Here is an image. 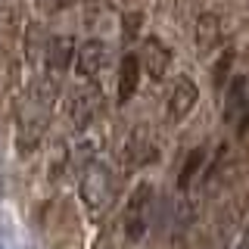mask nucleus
Returning <instances> with one entry per match:
<instances>
[{
  "instance_id": "f257e3e1",
  "label": "nucleus",
  "mask_w": 249,
  "mask_h": 249,
  "mask_svg": "<svg viewBox=\"0 0 249 249\" xmlns=\"http://www.w3.org/2000/svg\"><path fill=\"white\" fill-rule=\"evenodd\" d=\"M81 196L90 206V212H100L103 206H109V199H112V178H109V171L103 165H90L84 171Z\"/></svg>"
},
{
  "instance_id": "f03ea898",
  "label": "nucleus",
  "mask_w": 249,
  "mask_h": 249,
  "mask_svg": "<svg viewBox=\"0 0 249 249\" xmlns=\"http://www.w3.org/2000/svg\"><path fill=\"white\" fill-rule=\"evenodd\" d=\"M199 100V88L193 84V78H178V84L171 88V97H168V119L171 122H181L187 115L193 112V106H196Z\"/></svg>"
},
{
  "instance_id": "7ed1b4c3",
  "label": "nucleus",
  "mask_w": 249,
  "mask_h": 249,
  "mask_svg": "<svg viewBox=\"0 0 249 249\" xmlns=\"http://www.w3.org/2000/svg\"><path fill=\"white\" fill-rule=\"evenodd\" d=\"M150 196H153V187L150 184H140L134 193H131L128 202V240H140L146 231V212H150Z\"/></svg>"
},
{
  "instance_id": "20e7f679",
  "label": "nucleus",
  "mask_w": 249,
  "mask_h": 249,
  "mask_svg": "<svg viewBox=\"0 0 249 249\" xmlns=\"http://www.w3.org/2000/svg\"><path fill=\"white\" fill-rule=\"evenodd\" d=\"M103 62H106V44H100V41H84L75 50V69L84 78H93L103 69Z\"/></svg>"
},
{
  "instance_id": "39448f33",
  "label": "nucleus",
  "mask_w": 249,
  "mask_h": 249,
  "mask_svg": "<svg viewBox=\"0 0 249 249\" xmlns=\"http://www.w3.org/2000/svg\"><path fill=\"white\" fill-rule=\"evenodd\" d=\"M137 78H140V56L128 53V56H122L119 66V103H128L137 93Z\"/></svg>"
},
{
  "instance_id": "423d86ee",
  "label": "nucleus",
  "mask_w": 249,
  "mask_h": 249,
  "mask_svg": "<svg viewBox=\"0 0 249 249\" xmlns=\"http://www.w3.org/2000/svg\"><path fill=\"white\" fill-rule=\"evenodd\" d=\"M72 59H75V41L69 35H59L47 44V66H50V72H62Z\"/></svg>"
},
{
  "instance_id": "0eeeda50",
  "label": "nucleus",
  "mask_w": 249,
  "mask_h": 249,
  "mask_svg": "<svg viewBox=\"0 0 249 249\" xmlns=\"http://www.w3.org/2000/svg\"><path fill=\"white\" fill-rule=\"evenodd\" d=\"M143 66H146V72H150L153 78H162L165 75V69H168V62H171V53H168V47L162 44V41H156V37H150V41L143 44Z\"/></svg>"
},
{
  "instance_id": "6e6552de",
  "label": "nucleus",
  "mask_w": 249,
  "mask_h": 249,
  "mask_svg": "<svg viewBox=\"0 0 249 249\" xmlns=\"http://www.w3.org/2000/svg\"><path fill=\"white\" fill-rule=\"evenodd\" d=\"M218 41H221V19H218L215 13L199 16V22H196V47L202 53H209Z\"/></svg>"
},
{
  "instance_id": "1a4fd4ad",
  "label": "nucleus",
  "mask_w": 249,
  "mask_h": 249,
  "mask_svg": "<svg viewBox=\"0 0 249 249\" xmlns=\"http://www.w3.org/2000/svg\"><path fill=\"white\" fill-rule=\"evenodd\" d=\"M243 93H246V78H233L231 81V90H228V106H224V119H237L240 109H243Z\"/></svg>"
},
{
  "instance_id": "9d476101",
  "label": "nucleus",
  "mask_w": 249,
  "mask_h": 249,
  "mask_svg": "<svg viewBox=\"0 0 249 249\" xmlns=\"http://www.w3.org/2000/svg\"><path fill=\"white\" fill-rule=\"evenodd\" d=\"M202 159H206V150H193L190 156H187V162H184V168H181V175H178V187L181 190H187L190 187V181H193V175L199 171V165H202Z\"/></svg>"
},
{
  "instance_id": "9b49d317",
  "label": "nucleus",
  "mask_w": 249,
  "mask_h": 249,
  "mask_svg": "<svg viewBox=\"0 0 249 249\" xmlns=\"http://www.w3.org/2000/svg\"><path fill=\"white\" fill-rule=\"evenodd\" d=\"M228 66H231V53H224V56H221V62H218V66H215V84H218V88H221V84H224V75H228Z\"/></svg>"
},
{
  "instance_id": "f8f14e48",
  "label": "nucleus",
  "mask_w": 249,
  "mask_h": 249,
  "mask_svg": "<svg viewBox=\"0 0 249 249\" xmlns=\"http://www.w3.org/2000/svg\"><path fill=\"white\" fill-rule=\"evenodd\" d=\"M237 134H249V100L243 103V109L237 115Z\"/></svg>"
},
{
  "instance_id": "ddd939ff",
  "label": "nucleus",
  "mask_w": 249,
  "mask_h": 249,
  "mask_svg": "<svg viewBox=\"0 0 249 249\" xmlns=\"http://www.w3.org/2000/svg\"><path fill=\"white\" fill-rule=\"evenodd\" d=\"M50 3L56 6V10H62V6H69V3H72V0H50Z\"/></svg>"
},
{
  "instance_id": "4468645a",
  "label": "nucleus",
  "mask_w": 249,
  "mask_h": 249,
  "mask_svg": "<svg viewBox=\"0 0 249 249\" xmlns=\"http://www.w3.org/2000/svg\"><path fill=\"white\" fill-rule=\"evenodd\" d=\"M240 249H249V237H246V240H243V243H240Z\"/></svg>"
},
{
  "instance_id": "2eb2a0df",
  "label": "nucleus",
  "mask_w": 249,
  "mask_h": 249,
  "mask_svg": "<svg viewBox=\"0 0 249 249\" xmlns=\"http://www.w3.org/2000/svg\"><path fill=\"white\" fill-rule=\"evenodd\" d=\"M0 193H3V184H0Z\"/></svg>"
}]
</instances>
